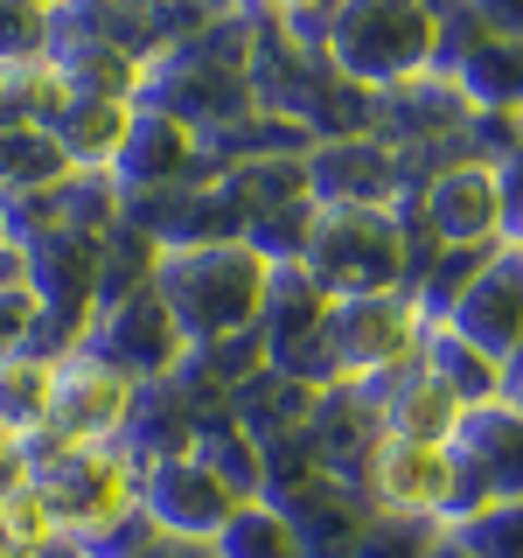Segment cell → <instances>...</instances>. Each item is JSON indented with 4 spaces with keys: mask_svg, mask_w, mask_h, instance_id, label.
Segmentation results:
<instances>
[{
    "mask_svg": "<svg viewBox=\"0 0 523 558\" xmlns=\"http://www.w3.org/2000/svg\"><path fill=\"white\" fill-rule=\"evenodd\" d=\"M272 8H287V14H307V8H328V14H336V8H342V0H272Z\"/></svg>",
    "mask_w": 523,
    "mask_h": 558,
    "instance_id": "cb8c5ba5",
    "label": "cell"
},
{
    "mask_svg": "<svg viewBox=\"0 0 523 558\" xmlns=\"http://www.w3.org/2000/svg\"><path fill=\"white\" fill-rule=\"evenodd\" d=\"M426 223L440 244H482L502 231V182L488 168H447L426 189Z\"/></svg>",
    "mask_w": 523,
    "mask_h": 558,
    "instance_id": "8fae6325",
    "label": "cell"
},
{
    "mask_svg": "<svg viewBox=\"0 0 523 558\" xmlns=\"http://www.w3.org/2000/svg\"><path fill=\"white\" fill-rule=\"evenodd\" d=\"M22 558H92V551H84V545H77L70 531H57L49 545H35V551H22Z\"/></svg>",
    "mask_w": 523,
    "mask_h": 558,
    "instance_id": "603a6c76",
    "label": "cell"
},
{
    "mask_svg": "<svg viewBox=\"0 0 523 558\" xmlns=\"http://www.w3.org/2000/svg\"><path fill=\"white\" fill-rule=\"evenodd\" d=\"M447 447L482 502L523 496V412L516 405H467V418L453 426Z\"/></svg>",
    "mask_w": 523,
    "mask_h": 558,
    "instance_id": "30bf717a",
    "label": "cell"
},
{
    "mask_svg": "<svg viewBox=\"0 0 523 558\" xmlns=\"http://www.w3.org/2000/svg\"><path fill=\"white\" fill-rule=\"evenodd\" d=\"M467 558H523V496L510 502H488L461 523V537H453Z\"/></svg>",
    "mask_w": 523,
    "mask_h": 558,
    "instance_id": "e0dca14e",
    "label": "cell"
},
{
    "mask_svg": "<svg viewBox=\"0 0 523 558\" xmlns=\"http://www.w3.org/2000/svg\"><path fill=\"white\" fill-rule=\"evenodd\" d=\"M516 258H523V252H516Z\"/></svg>",
    "mask_w": 523,
    "mask_h": 558,
    "instance_id": "4316f807",
    "label": "cell"
},
{
    "mask_svg": "<svg viewBox=\"0 0 523 558\" xmlns=\"http://www.w3.org/2000/svg\"><path fill=\"white\" fill-rule=\"evenodd\" d=\"M133 502L147 510V523H154L161 537H196V545H209V537L223 531V517L238 510V496H231L217 475H209L196 453L147 461V468L133 475Z\"/></svg>",
    "mask_w": 523,
    "mask_h": 558,
    "instance_id": "8992f818",
    "label": "cell"
},
{
    "mask_svg": "<svg viewBox=\"0 0 523 558\" xmlns=\"http://www.w3.org/2000/svg\"><path fill=\"white\" fill-rule=\"evenodd\" d=\"M35 342V293L28 287H0V363L28 356Z\"/></svg>",
    "mask_w": 523,
    "mask_h": 558,
    "instance_id": "ffe728a7",
    "label": "cell"
},
{
    "mask_svg": "<svg viewBox=\"0 0 523 558\" xmlns=\"http://www.w3.org/2000/svg\"><path fill=\"white\" fill-rule=\"evenodd\" d=\"M266 258L252 244H188V252H168L154 266V293L161 307L174 314L182 342H223V336H244L258 322V301H266Z\"/></svg>",
    "mask_w": 523,
    "mask_h": 558,
    "instance_id": "6da1fadb",
    "label": "cell"
},
{
    "mask_svg": "<svg viewBox=\"0 0 523 558\" xmlns=\"http://www.w3.org/2000/svg\"><path fill=\"white\" fill-rule=\"evenodd\" d=\"M0 537H8V558H22V551L57 537V517H49V502L35 496V488H22V496L0 502Z\"/></svg>",
    "mask_w": 523,
    "mask_h": 558,
    "instance_id": "d6986e66",
    "label": "cell"
},
{
    "mask_svg": "<svg viewBox=\"0 0 523 558\" xmlns=\"http://www.w3.org/2000/svg\"><path fill=\"white\" fill-rule=\"evenodd\" d=\"M370 488L391 517H418V523H433V517L467 523L475 510H488L475 488H467L453 447H426V440H377Z\"/></svg>",
    "mask_w": 523,
    "mask_h": 558,
    "instance_id": "5b68a950",
    "label": "cell"
},
{
    "mask_svg": "<svg viewBox=\"0 0 523 558\" xmlns=\"http://www.w3.org/2000/svg\"><path fill=\"white\" fill-rule=\"evenodd\" d=\"M209 551L217 558H301L293 523L279 517V502H238V510L223 517V531L209 537Z\"/></svg>",
    "mask_w": 523,
    "mask_h": 558,
    "instance_id": "2e32d148",
    "label": "cell"
},
{
    "mask_svg": "<svg viewBox=\"0 0 523 558\" xmlns=\"http://www.w3.org/2000/svg\"><path fill=\"white\" fill-rule=\"evenodd\" d=\"M22 488H35V475H28V440L0 433V502L22 496Z\"/></svg>",
    "mask_w": 523,
    "mask_h": 558,
    "instance_id": "44dd1931",
    "label": "cell"
},
{
    "mask_svg": "<svg viewBox=\"0 0 523 558\" xmlns=\"http://www.w3.org/2000/svg\"><path fill=\"white\" fill-rule=\"evenodd\" d=\"M182 328H174V314L161 307V293H133V301H112V314L98 322V336H92V356L98 363H112L119 377H133V384H147V377H161L182 363Z\"/></svg>",
    "mask_w": 523,
    "mask_h": 558,
    "instance_id": "9c48e42d",
    "label": "cell"
},
{
    "mask_svg": "<svg viewBox=\"0 0 523 558\" xmlns=\"http://www.w3.org/2000/svg\"><path fill=\"white\" fill-rule=\"evenodd\" d=\"M133 558H217V551L196 545V537H161V531H154V537H147V545H139Z\"/></svg>",
    "mask_w": 523,
    "mask_h": 558,
    "instance_id": "7402d4cb",
    "label": "cell"
},
{
    "mask_svg": "<svg viewBox=\"0 0 523 558\" xmlns=\"http://www.w3.org/2000/svg\"><path fill=\"white\" fill-rule=\"evenodd\" d=\"M433 558H467V551H461V545H440V551H433Z\"/></svg>",
    "mask_w": 523,
    "mask_h": 558,
    "instance_id": "d4e9b609",
    "label": "cell"
},
{
    "mask_svg": "<svg viewBox=\"0 0 523 558\" xmlns=\"http://www.w3.org/2000/svg\"><path fill=\"white\" fill-rule=\"evenodd\" d=\"M447 328L488 363H510L523 349V258H488L467 272V287L447 307Z\"/></svg>",
    "mask_w": 523,
    "mask_h": 558,
    "instance_id": "ba28073f",
    "label": "cell"
},
{
    "mask_svg": "<svg viewBox=\"0 0 523 558\" xmlns=\"http://www.w3.org/2000/svg\"><path fill=\"white\" fill-rule=\"evenodd\" d=\"M328 49L363 84L412 77L433 57V14L412 8V0H342L328 14Z\"/></svg>",
    "mask_w": 523,
    "mask_h": 558,
    "instance_id": "7a4b0ae2",
    "label": "cell"
},
{
    "mask_svg": "<svg viewBox=\"0 0 523 558\" xmlns=\"http://www.w3.org/2000/svg\"><path fill=\"white\" fill-rule=\"evenodd\" d=\"M126 119L133 105H112V98H63L57 119H49V140H57V154L70 168H112L119 140H126Z\"/></svg>",
    "mask_w": 523,
    "mask_h": 558,
    "instance_id": "5bb4252c",
    "label": "cell"
},
{
    "mask_svg": "<svg viewBox=\"0 0 523 558\" xmlns=\"http://www.w3.org/2000/svg\"><path fill=\"white\" fill-rule=\"evenodd\" d=\"M461 418H467L461 398H453L447 384L426 371V363H412V371L391 384V398H384V440H426V447H447Z\"/></svg>",
    "mask_w": 523,
    "mask_h": 558,
    "instance_id": "4fadbf2b",
    "label": "cell"
},
{
    "mask_svg": "<svg viewBox=\"0 0 523 558\" xmlns=\"http://www.w3.org/2000/svg\"><path fill=\"white\" fill-rule=\"evenodd\" d=\"M440 551V537H433V523H418V517H370L363 523V537L349 545V558H433Z\"/></svg>",
    "mask_w": 523,
    "mask_h": 558,
    "instance_id": "ac0fdd59",
    "label": "cell"
},
{
    "mask_svg": "<svg viewBox=\"0 0 523 558\" xmlns=\"http://www.w3.org/2000/svg\"><path fill=\"white\" fill-rule=\"evenodd\" d=\"M328 371L336 377H377L398 371V363L418 349V301L405 287L391 293H349V301H328Z\"/></svg>",
    "mask_w": 523,
    "mask_h": 558,
    "instance_id": "277c9868",
    "label": "cell"
},
{
    "mask_svg": "<svg viewBox=\"0 0 523 558\" xmlns=\"http://www.w3.org/2000/svg\"><path fill=\"white\" fill-rule=\"evenodd\" d=\"M182 168H188V119L154 112V105H133L126 140H119V154H112L105 174H119V182H133V189H161Z\"/></svg>",
    "mask_w": 523,
    "mask_h": 558,
    "instance_id": "7c38bea8",
    "label": "cell"
},
{
    "mask_svg": "<svg viewBox=\"0 0 523 558\" xmlns=\"http://www.w3.org/2000/svg\"><path fill=\"white\" fill-rule=\"evenodd\" d=\"M510 405H516V412H523V377H516V398H510Z\"/></svg>",
    "mask_w": 523,
    "mask_h": 558,
    "instance_id": "484cf974",
    "label": "cell"
},
{
    "mask_svg": "<svg viewBox=\"0 0 523 558\" xmlns=\"http://www.w3.org/2000/svg\"><path fill=\"white\" fill-rule=\"evenodd\" d=\"M301 266L314 272V287L328 301H349V293H391L398 287V231L377 217L370 203H336L321 217V231H307Z\"/></svg>",
    "mask_w": 523,
    "mask_h": 558,
    "instance_id": "3957f363",
    "label": "cell"
},
{
    "mask_svg": "<svg viewBox=\"0 0 523 558\" xmlns=\"http://www.w3.org/2000/svg\"><path fill=\"white\" fill-rule=\"evenodd\" d=\"M49 391H57V363L42 356L0 363V433H14V440L49 433Z\"/></svg>",
    "mask_w": 523,
    "mask_h": 558,
    "instance_id": "9a60e30c",
    "label": "cell"
},
{
    "mask_svg": "<svg viewBox=\"0 0 523 558\" xmlns=\"http://www.w3.org/2000/svg\"><path fill=\"white\" fill-rule=\"evenodd\" d=\"M126 418H133V377H119L92 349H70L57 363V391H49V433L70 447H112Z\"/></svg>",
    "mask_w": 523,
    "mask_h": 558,
    "instance_id": "52a82bcc",
    "label": "cell"
}]
</instances>
